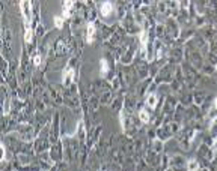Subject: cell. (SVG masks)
Here are the masks:
<instances>
[{"label":"cell","mask_w":217,"mask_h":171,"mask_svg":"<svg viewBox=\"0 0 217 171\" xmlns=\"http://www.w3.org/2000/svg\"><path fill=\"white\" fill-rule=\"evenodd\" d=\"M20 8H21V11H23L26 23L29 24L30 23V8H32V5H30V2H20Z\"/></svg>","instance_id":"cell-1"},{"label":"cell","mask_w":217,"mask_h":171,"mask_svg":"<svg viewBox=\"0 0 217 171\" xmlns=\"http://www.w3.org/2000/svg\"><path fill=\"white\" fill-rule=\"evenodd\" d=\"M86 30H88L86 39H88V42L90 44L92 39H94V33H95V26H94V23H89V24H88V27H86Z\"/></svg>","instance_id":"cell-2"},{"label":"cell","mask_w":217,"mask_h":171,"mask_svg":"<svg viewBox=\"0 0 217 171\" xmlns=\"http://www.w3.org/2000/svg\"><path fill=\"white\" fill-rule=\"evenodd\" d=\"M72 78H74V71H72L71 68H68L66 72H65V77H64V80H62V81H64V84H69V81Z\"/></svg>","instance_id":"cell-3"},{"label":"cell","mask_w":217,"mask_h":171,"mask_svg":"<svg viewBox=\"0 0 217 171\" xmlns=\"http://www.w3.org/2000/svg\"><path fill=\"white\" fill-rule=\"evenodd\" d=\"M112 5L109 3V2H104V3H102V6H101V14L102 15H109L110 12H112Z\"/></svg>","instance_id":"cell-4"},{"label":"cell","mask_w":217,"mask_h":171,"mask_svg":"<svg viewBox=\"0 0 217 171\" xmlns=\"http://www.w3.org/2000/svg\"><path fill=\"white\" fill-rule=\"evenodd\" d=\"M148 105L152 107V108L157 105V96H156V95H149V96H148Z\"/></svg>","instance_id":"cell-5"},{"label":"cell","mask_w":217,"mask_h":171,"mask_svg":"<svg viewBox=\"0 0 217 171\" xmlns=\"http://www.w3.org/2000/svg\"><path fill=\"white\" fill-rule=\"evenodd\" d=\"M72 8V2H65L64 5V15L65 17H69V9Z\"/></svg>","instance_id":"cell-6"},{"label":"cell","mask_w":217,"mask_h":171,"mask_svg":"<svg viewBox=\"0 0 217 171\" xmlns=\"http://www.w3.org/2000/svg\"><path fill=\"white\" fill-rule=\"evenodd\" d=\"M198 168H199V165H198V162H196V161H193V159H192V161H189V171H196Z\"/></svg>","instance_id":"cell-7"},{"label":"cell","mask_w":217,"mask_h":171,"mask_svg":"<svg viewBox=\"0 0 217 171\" xmlns=\"http://www.w3.org/2000/svg\"><path fill=\"white\" fill-rule=\"evenodd\" d=\"M106 72H107V62L102 59L101 60V74H102V75H106Z\"/></svg>","instance_id":"cell-8"},{"label":"cell","mask_w":217,"mask_h":171,"mask_svg":"<svg viewBox=\"0 0 217 171\" xmlns=\"http://www.w3.org/2000/svg\"><path fill=\"white\" fill-rule=\"evenodd\" d=\"M139 116H140V120H142V122H148V120H149V116H148L146 113H145L143 110L139 113Z\"/></svg>","instance_id":"cell-9"},{"label":"cell","mask_w":217,"mask_h":171,"mask_svg":"<svg viewBox=\"0 0 217 171\" xmlns=\"http://www.w3.org/2000/svg\"><path fill=\"white\" fill-rule=\"evenodd\" d=\"M30 41H32V29L27 27V30H26V42H30Z\"/></svg>","instance_id":"cell-10"},{"label":"cell","mask_w":217,"mask_h":171,"mask_svg":"<svg viewBox=\"0 0 217 171\" xmlns=\"http://www.w3.org/2000/svg\"><path fill=\"white\" fill-rule=\"evenodd\" d=\"M62 23H64V20H62L60 17H54V24H56V27H57V29H60V27H62Z\"/></svg>","instance_id":"cell-11"},{"label":"cell","mask_w":217,"mask_h":171,"mask_svg":"<svg viewBox=\"0 0 217 171\" xmlns=\"http://www.w3.org/2000/svg\"><path fill=\"white\" fill-rule=\"evenodd\" d=\"M140 41H142V47L145 48V45H146V35H145V32H142V35H140Z\"/></svg>","instance_id":"cell-12"},{"label":"cell","mask_w":217,"mask_h":171,"mask_svg":"<svg viewBox=\"0 0 217 171\" xmlns=\"http://www.w3.org/2000/svg\"><path fill=\"white\" fill-rule=\"evenodd\" d=\"M33 63H35V65L38 66L39 63H41V56H35V59H33Z\"/></svg>","instance_id":"cell-13"},{"label":"cell","mask_w":217,"mask_h":171,"mask_svg":"<svg viewBox=\"0 0 217 171\" xmlns=\"http://www.w3.org/2000/svg\"><path fill=\"white\" fill-rule=\"evenodd\" d=\"M2 159H5V146H2Z\"/></svg>","instance_id":"cell-14"},{"label":"cell","mask_w":217,"mask_h":171,"mask_svg":"<svg viewBox=\"0 0 217 171\" xmlns=\"http://www.w3.org/2000/svg\"><path fill=\"white\" fill-rule=\"evenodd\" d=\"M213 147H214V150H217V138L214 140V144H213Z\"/></svg>","instance_id":"cell-15"},{"label":"cell","mask_w":217,"mask_h":171,"mask_svg":"<svg viewBox=\"0 0 217 171\" xmlns=\"http://www.w3.org/2000/svg\"><path fill=\"white\" fill-rule=\"evenodd\" d=\"M214 105H216V108H217V99H216V102H214Z\"/></svg>","instance_id":"cell-16"}]
</instances>
